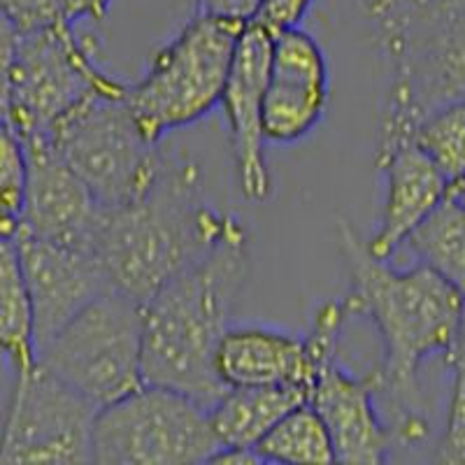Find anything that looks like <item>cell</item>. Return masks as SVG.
I'll list each match as a JSON object with an SVG mask.
<instances>
[{
  "label": "cell",
  "mask_w": 465,
  "mask_h": 465,
  "mask_svg": "<svg viewBox=\"0 0 465 465\" xmlns=\"http://www.w3.org/2000/svg\"><path fill=\"white\" fill-rule=\"evenodd\" d=\"M340 249L354 317H368L381 340V393L396 414V435L419 442L426 421L417 410L419 371L435 354H450L465 317V298L429 265L393 268L377 259L354 223L340 222Z\"/></svg>",
  "instance_id": "6da1fadb"
},
{
  "label": "cell",
  "mask_w": 465,
  "mask_h": 465,
  "mask_svg": "<svg viewBox=\"0 0 465 465\" xmlns=\"http://www.w3.org/2000/svg\"><path fill=\"white\" fill-rule=\"evenodd\" d=\"M249 268L247 228L228 214L217 238L144 305V384L168 386L205 407L226 391L217 349Z\"/></svg>",
  "instance_id": "7a4b0ae2"
},
{
  "label": "cell",
  "mask_w": 465,
  "mask_h": 465,
  "mask_svg": "<svg viewBox=\"0 0 465 465\" xmlns=\"http://www.w3.org/2000/svg\"><path fill=\"white\" fill-rule=\"evenodd\" d=\"M226 219L203 196L198 165L189 156L165 153L144 196L103 210L91 256L107 289L147 305L217 238Z\"/></svg>",
  "instance_id": "3957f363"
},
{
  "label": "cell",
  "mask_w": 465,
  "mask_h": 465,
  "mask_svg": "<svg viewBox=\"0 0 465 465\" xmlns=\"http://www.w3.org/2000/svg\"><path fill=\"white\" fill-rule=\"evenodd\" d=\"M389 86L380 133H412L430 112L465 101V0H393L375 16Z\"/></svg>",
  "instance_id": "277c9868"
},
{
  "label": "cell",
  "mask_w": 465,
  "mask_h": 465,
  "mask_svg": "<svg viewBox=\"0 0 465 465\" xmlns=\"http://www.w3.org/2000/svg\"><path fill=\"white\" fill-rule=\"evenodd\" d=\"M114 77L74 24L12 31L3 26V124L22 140H47L61 119Z\"/></svg>",
  "instance_id": "5b68a950"
},
{
  "label": "cell",
  "mask_w": 465,
  "mask_h": 465,
  "mask_svg": "<svg viewBox=\"0 0 465 465\" xmlns=\"http://www.w3.org/2000/svg\"><path fill=\"white\" fill-rule=\"evenodd\" d=\"M126 86L112 80L94 89L47 138L105 210L144 196L165 156L133 114Z\"/></svg>",
  "instance_id": "8992f818"
},
{
  "label": "cell",
  "mask_w": 465,
  "mask_h": 465,
  "mask_svg": "<svg viewBox=\"0 0 465 465\" xmlns=\"http://www.w3.org/2000/svg\"><path fill=\"white\" fill-rule=\"evenodd\" d=\"M242 31L244 24L196 12L153 54L147 73L126 86L128 105L153 143L222 105Z\"/></svg>",
  "instance_id": "52a82bcc"
},
{
  "label": "cell",
  "mask_w": 465,
  "mask_h": 465,
  "mask_svg": "<svg viewBox=\"0 0 465 465\" xmlns=\"http://www.w3.org/2000/svg\"><path fill=\"white\" fill-rule=\"evenodd\" d=\"M37 361L98 410L144 384V305L105 289L74 314Z\"/></svg>",
  "instance_id": "ba28073f"
},
{
  "label": "cell",
  "mask_w": 465,
  "mask_h": 465,
  "mask_svg": "<svg viewBox=\"0 0 465 465\" xmlns=\"http://www.w3.org/2000/svg\"><path fill=\"white\" fill-rule=\"evenodd\" d=\"M219 451L207 407L168 386L143 384L95 414L94 463H212Z\"/></svg>",
  "instance_id": "9c48e42d"
},
{
  "label": "cell",
  "mask_w": 465,
  "mask_h": 465,
  "mask_svg": "<svg viewBox=\"0 0 465 465\" xmlns=\"http://www.w3.org/2000/svg\"><path fill=\"white\" fill-rule=\"evenodd\" d=\"M98 407L40 361L16 375L0 465L91 463Z\"/></svg>",
  "instance_id": "30bf717a"
},
{
  "label": "cell",
  "mask_w": 465,
  "mask_h": 465,
  "mask_svg": "<svg viewBox=\"0 0 465 465\" xmlns=\"http://www.w3.org/2000/svg\"><path fill=\"white\" fill-rule=\"evenodd\" d=\"M272 43H275V33L265 24L252 22L244 26L222 95V110L228 126L232 161L238 170L240 191L252 203H265L272 193L268 161H265L268 140L263 128L265 84H268Z\"/></svg>",
  "instance_id": "8fae6325"
},
{
  "label": "cell",
  "mask_w": 465,
  "mask_h": 465,
  "mask_svg": "<svg viewBox=\"0 0 465 465\" xmlns=\"http://www.w3.org/2000/svg\"><path fill=\"white\" fill-rule=\"evenodd\" d=\"M331 77L323 49L301 26L275 33L265 84L263 128L270 144H296L323 122Z\"/></svg>",
  "instance_id": "7c38bea8"
},
{
  "label": "cell",
  "mask_w": 465,
  "mask_h": 465,
  "mask_svg": "<svg viewBox=\"0 0 465 465\" xmlns=\"http://www.w3.org/2000/svg\"><path fill=\"white\" fill-rule=\"evenodd\" d=\"M24 147L28 156V184L16 231L91 254V242L105 207L95 201L89 186L61 159L49 140H24Z\"/></svg>",
  "instance_id": "4fadbf2b"
},
{
  "label": "cell",
  "mask_w": 465,
  "mask_h": 465,
  "mask_svg": "<svg viewBox=\"0 0 465 465\" xmlns=\"http://www.w3.org/2000/svg\"><path fill=\"white\" fill-rule=\"evenodd\" d=\"M377 168L384 180V201L377 232L368 240L377 259H391L414 228L450 196L451 184L410 133H380Z\"/></svg>",
  "instance_id": "5bb4252c"
},
{
  "label": "cell",
  "mask_w": 465,
  "mask_h": 465,
  "mask_svg": "<svg viewBox=\"0 0 465 465\" xmlns=\"http://www.w3.org/2000/svg\"><path fill=\"white\" fill-rule=\"evenodd\" d=\"M380 393V371L359 377L335 354L319 363L307 402L328 429L338 463L380 465L389 459L393 435L375 407Z\"/></svg>",
  "instance_id": "9a60e30c"
},
{
  "label": "cell",
  "mask_w": 465,
  "mask_h": 465,
  "mask_svg": "<svg viewBox=\"0 0 465 465\" xmlns=\"http://www.w3.org/2000/svg\"><path fill=\"white\" fill-rule=\"evenodd\" d=\"M5 238L15 240L24 282L35 314L37 354L54 335L107 289L101 270L89 252L64 247L16 231Z\"/></svg>",
  "instance_id": "2e32d148"
},
{
  "label": "cell",
  "mask_w": 465,
  "mask_h": 465,
  "mask_svg": "<svg viewBox=\"0 0 465 465\" xmlns=\"http://www.w3.org/2000/svg\"><path fill=\"white\" fill-rule=\"evenodd\" d=\"M226 386H301L312 391L317 359L307 342L280 328L231 326L217 349Z\"/></svg>",
  "instance_id": "e0dca14e"
},
{
  "label": "cell",
  "mask_w": 465,
  "mask_h": 465,
  "mask_svg": "<svg viewBox=\"0 0 465 465\" xmlns=\"http://www.w3.org/2000/svg\"><path fill=\"white\" fill-rule=\"evenodd\" d=\"M307 401L310 391L301 386H228L207 412L222 451L254 450L284 414Z\"/></svg>",
  "instance_id": "ac0fdd59"
},
{
  "label": "cell",
  "mask_w": 465,
  "mask_h": 465,
  "mask_svg": "<svg viewBox=\"0 0 465 465\" xmlns=\"http://www.w3.org/2000/svg\"><path fill=\"white\" fill-rule=\"evenodd\" d=\"M0 342L15 372H28L37 365L35 314L24 282L15 240L3 235L0 249Z\"/></svg>",
  "instance_id": "d6986e66"
},
{
  "label": "cell",
  "mask_w": 465,
  "mask_h": 465,
  "mask_svg": "<svg viewBox=\"0 0 465 465\" xmlns=\"http://www.w3.org/2000/svg\"><path fill=\"white\" fill-rule=\"evenodd\" d=\"M405 244L417 263L435 270L465 298V201L450 191Z\"/></svg>",
  "instance_id": "ffe728a7"
},
{
  "label": "cell",
  "mask_w": 465,
  "mask_h": 465,
  "mask_svg": "<svg viewBox=\"0 0 465 465\" xmlns=\"http://www.w3.org/2000/svg\"><path fill=\"white\" fill-rule=\"evenodd\" d=\"M261 463H333V440L310 402L293 407L254 447Z\"/></svg>",
  "instance_id": "44dd1931"
},
{
  "label": "cell",
  "mask_w": 465,
  "mask_h": 465,
  "mask_svg": "<svg viewBox=\"0 0 465 465\" xmlns=\"http://www.w3.org/2000/svg\"><path fill=\"white\" fill-rule=\"evenodd\" d=\"M414 140L451 186L465 180V101L450 103L423 116L414 128Z\"/></svg>",
  "instance_id": "7402d4cb"
},
{
  "label": "cell",
  "mask_w": 465,
  "mask_h": 465,
  "mask_svg": "<svg viewBox=\"0 0 465 465\" xmlns=\"http://www.w3.org/2000/svg\"><path fill=\"white\" fill-rule=\"evenodd\" d=\"M28 184V156L24 140L3 124V156H0V228L3 235H12L19 228L24 214Z\"/></svg>",
  "instance_id": "603a6c76"
},
{
  "label": "cell",
  "mask_w": 465,
  "mask_h": 465,
  "mask_svg": "<svg viewBox=\"0 0 465 465\" xmlns=\"http://www.w3.org/2000/svg\"><path fill=\"white\" fill-rule=\"evenodd\" d=\"M447 361L451 365V393L435 459L440 463L459 465L465 463V317Z\"/></svg>",
  "instance_id": "cb8c5ba5"
},
{
  "label": "cell",
  "mask_w": 465,
  "mask_h": 465,
  "mask_svg": "<svg viewBox=\"0 0 465 465\" xmlns=\"http://www.w3.org/2000/svg\"><path fill=\"white\" fill-rule=\"evenodd\" d=\"M0 5L3 26L12 31H37L68 22L61 0H0Z\"/></svg>",
  "instance_id": "d4e9b609"
},
{
  "label": "cell",
  "mask_w": 465,
  "mask_h": 465,
  "mask_svg": "<svg viewBox=\"0 0 465 465\" xmlns=\"http://www.w3.org/2000/svg\"><path fill=\"white\" fill-rule=\"evenodd\" d=\"M312 3L314 0H263V7H261L256 22L265 24L272 33L301 26L302 16L312 7Z\"/></svg>",
  "instance_id": "484cf974"
},
{
  "label": "cell",
  "mask_w": 465,
  "mask_h": 465,
  "mask_svg": "<svg viewBox=\"0 0 465 465\" xmlns=\"http://www.w3.org/2000/svg\"><path fill=\"white\" fill-rule=\"evenodd\" d=\"M261 7H263V0H198V12L244 24V26L256 22Z\"/></svg>",
  "instance_id": "4316f807"
},
{
  "label": "cell",
  "mask_w": 465,
  "mask_h": 465,
  "mask_svg": "<svg viewBox=\"0 0 465 465\" xmlns=\"http://www.w3.org/2000/svg\"><path fill=\"white\" fill-rule=\"evenodd\" d=\"M61 5L70 24L103 22L112 7V0H61Z\"/></svg>",
  "instance_id": "83f0119b"
},
{
  "label": "cell",
  "mask_w": 465,
  "mask_h": 465,
  "mask_svg": "<svg viewBox=\"0 0 465 465\" xmlns=\"http://www.w3.org/2000/svg\"><path fill=\"white\" fill-rule=\"evenodd\" d=\"M391 3H393V0H372V3H371V15L377 16V15H380V12H384L386 7L391 5Z\"/></svg>",
  "instance_id": "f1b7e54d"
},
{
  "label": "cell",
  "mask_w": 465,
  "mask_h": 465,
  "mask_svg": "<svg viewBox=\"0 0 465 465\" xmlns=\"http://www.w3.org/2000/svg\"><path fill=\"white\" fill-rule=\"evenodd\" d=\"M451 193H454L456 198H460V201H465V180H460L459 184L451 186Z\"/></svg>",
  "instance_id": "f546056e"
}]
</instances>
